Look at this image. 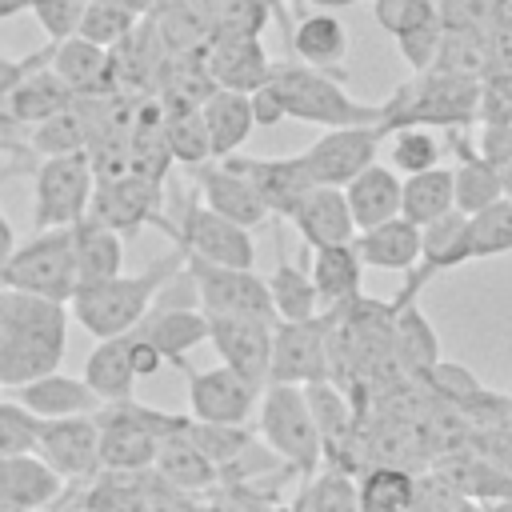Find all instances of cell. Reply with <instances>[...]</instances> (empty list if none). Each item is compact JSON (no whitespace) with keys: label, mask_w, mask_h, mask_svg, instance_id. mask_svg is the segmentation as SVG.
<instances>
[{"label":"cell","mask_w":512,"mask_h":512,"mask_svg":"<svg viewBox=\"0 0 512 512\" xmlns=\"http://www.w3.org/2000/svg\"><path fill=\"white\" fill-rule=\"evenodd\" d=\"M68 304L48 300L36 292H20L4 284L0 304V384L4 392L12 384L36 380L44 372H56L68 348Z\"/></svg>","instance_id":"obj_1"},{"label":"cell","mask_w":512,"mask_h":512,"mask_svg":"<svg viewBox=\"0 0 512 512\" xmlns=\"http://www.w3.org/2000/svg\"><path fill=\"white\" fill-rule=\"evenodd\" d=\"M184 264V248L176 244L168 256L152 260L144 272H116V276H104V280H88V284H76V292L68 296V312L72 320L88 332V336H120V332H132L144 312L152 308L160 284Z\"/></svg>","instance_id":"obj_2"},{"label":"cell","mask_w":512,"mask_h":512,"mask_svg":"<svg viewBox=\"0 0 512 512\" xmlns=\"http://www.w3.org/2000/svg\"><path fill=\"white\" fill-rule=\"evenodd\" d=\"M484 108V84L472 76L456 72H416L412 84H404L388 104H384V128L400 124H428V128H468L476 124Z\"/></svg>","instance_id":"obj_3"},{"label":"cell","mask_w":512,"mask_h":512,"mask_svg":"<svg viewBox=\"0 0 512 512\" xmlns=\"http://www.w3.org/2000/svg\"><path fill=\"white\" fill-rule=\"evenodd\" d=\"M272 84L284 100L288 120H304L320 128L384 120V104H364L348 96L324 68H312V64H272Z\"/></svg>","instance_id":"obj_4"},{"label":"cell","mask_w":512,"mask_h":512,"mask_svg":"<svg viewBox=\"0 0 512 512\" xmlns=\"http://www.w3.org/2000/svg\"><path fill=\"white\" fill-rule=\"evenodd\" d=\"M256 428L264 436V448H272L288 472H316L324 460V440L312 420L304 384H264L260 404H256Z\"/></svg>","instance_id":"obj_5"},{"label":"cell","mask_w":512,"mask_h":512,"mask_svg":"<svg viewBox=\"0 0 512 512\" xmlns=\"http://www.w3.org/2000/svg\"><path fill=\"white\" fill-rule=\"evenodd\" d=\"M96 424H100V468L144 472L156 460L160 436L180 428L184 416L156 412L148 404H136V396H128V400L100 404L96 408Z\"/></svg>","instance_id":"obj_6"},{"label":"cell","mask_w":512,"mask_h":512,"mask_svg":"<svg viewBox=\"0 0 512 512\" xmlns=\"http://www.w3.org/2000/svg\"><path fill=\"white\" fill-rule=\"evenodd\" d=\"M96 168L88 148L64 156H40L32 176V228H68L88 216Z\"/></svg>","instance_id":"obj_7"},{"label":"cell","mask_w":512,"mask_h":512,"mask_svg":"<svg viewBox=\"0 0 512 512\" xmlns=\"http://www.w3.org/2000/svg\"><path fill=\"white\" fill-rule=\"evenodd\" d=\"M0 280L20 292H36L48 300H64L76 292V252H72V228H36L32 240L16 244L8 256Z\"/></svg>","instance_id":"obj_8"},{"label":"cell","mask_w":512,"mask_h":512,"mask_svg":"<svg viewBox=\"0 0 512 512\" xmlns=\"http://www.w3.org/2000/svg\"><path fill=\"white\" fill-rule=\"evenodd\" d=\"M332 336L336 308H320L308 320H276L272 324V368L268 384H308L332 376Z\"/></svg>","instance_id":"obj_9"},{"label":"cell","mask_w":512,"mask_h":512,"mask_svg":"<svg viewBox=\"0 0 512 512\" xmlns=\"http://www.w3.org/2000/svg\"><path fill=\"white\" fill-rule=\"evenodd\" d=\"M172 244H180L188 256L212 260V264H236V268H256V244H252V228L220 216L216 208H208L204 200H188L180 212V224L164 220L160 224Z\"/></svg>","instance_id":"obj_10"},{"label":"cell","mask_w":512,"mask_h":512,"mask_svg":"<svg viewBox=\"0 0 512 512\" xmlns=\"http://www.w3.org/2000/svg\"><path fill=\"white\" fill-rule=\"evenodd\" d=\"M388 140L384 124H340L320 132L304 152V168L312 172L316 184H336L344 188L360 168H368L372 160H380V148Z\"/></svg>","instance_id":"obj_11"},{"label":"cell","mask_w":512,"mask_h":512,"mask_svg":"<svg viewBox=\"0 0 512 512\" xmlns=\"http://www.w3.org/2000/svg\"><path fill=\"white\" fill-rule=\"evenodd\" d=\"M184 268L196 280V296L204 312H248V316H268L272 312V296H268V276H260L256 268H236V264H212L200 256L184 252Z\"/></svg>","instance_id":"obj_12"},{"label":"cell","mask_w":512,"mask_h":512,"mask_svg":"<svg viewBox=\"0 0 512 512\" xmlns=\"http://www.w3.org/2000/svg\"><path fill=\"white\" fill-rule=\"evenodd\" d=\"M36 456L48 460L68 484L92 480L100 472V424H96V412L40 420Z\"/></svg>","instance_id":"obj_13"},{"label":"cell","mask_w":512,"mask_h":512,"mask_svg":"<svg viewBox=\"0 0 512 512\" xmlns=\"http://www.w3.org/2000/svg\"><path fill=\"white\" fill-rule=\"evenodd\" d=\"M272 324L276 320L248 312H208V340L220 352V364L264 388L272 368Z\"/></svg>","instance_id":"obj_14"},{"label":"cell","mask_w":512,"mask_h":512,"mask_svg":"<svg viewBox=\"0 0 512 512\" xmlns=\"http://www.w3.org/2000/svg\"><path fill=\"white\" fill-rule=\"evenodd\" d=\"M160 180H148L140 172H120V176H100L96 188H92V204L88 212L96 220H104L108 228H116L120 236H136L144 224H156L164 220L160 212Z\"/></svg>","instance_id":"obj_15"},{"label":"cell","mask_w":512,"mask_h":512,"mask_svg":"<svg viewBox=\"0 0 512 512\" xmlns=\"http://www.w3.org/2000/svg\"><path fill=\"white\" fill-rule=\"evenodd\" d=\"M260 384L240 376L228 364L216 368H188V408L196 420H216V424H248L256 404H260Z\"/></svg>","instance_id":"obj_16"},{"label":"cell","mask_w":512,"mask_h":512,"mask_svg":"<svg viewBox=\"0 0 512 512\" xmlns=\"http://www.w3.org/2000/svg\"><path fill=\"white\" fill-rule=\"evenodd\" d=\"M192 180H196V192H200V200L208 208H216L220 216H228V220H236L244 228H260L272 216V208L264 204V196L256 192V184L240 168H232L224 160L196 164L192 168Z\"/></svg>","instance_id":"obj_17"},{"label":"cell","mask_w":512,"mask_h":512,"mask_svg":"<svg viewBox=\"0 0 512 512\" xmlns=\"http://www.w3.org/2000/svg\"><path fill=\"white\" fill-rule=\"evenodd\" d=\"M224 164L240 168L256 184V192L264 196L272 216H284V220L304 200V192L316 184L300 156H240V152H232V156H224Z\"/></svg>","instance_id":"obj_18"},{"label":"cell","mask_w":512,"mask_h":512,"mask_svg":"<svg viewBox=\"0 0 512 512\" xmlns=\"http://www.w3.org/2000/svg\"><path fill=\"white\" fill-rule=\"evenodd\" d=\"M204 68L216 88L256 92L272 76V60L260 36H212L204 44Z\"/></svg>","instance_id":"obj_19"},{"label":"cell","mask_w":512,"mask_h":512,"mask_svg":"<svg viewBox=\"0 0 512 512\" xmlns=\"http://www.w3.org/2000/svg\"><path fill=\"white\" fill-rule=\"evenodd\" d=\"M288 220L296 224V232H300V240H304L308 248L356 240V220H352L348 196H344V188H336V184H312V188L304 192V200L292 208Z\"/></svg>","instance_id":"obj_20"},{"label":"cell","mask_w":512,"mask_h":512,"mask_svg":"<svg viewBox=\"0 0 512 512\" xmlns=\"http://www.w3.org/2000/svg\"><path fill=\"white\" fill-rule=\"evenodd\" d=\"M64 476L40 460L36 452H12L0 456V512H20V508H44L60 500Z\"/></svg>","instance_id":"obj_21"},{"label":"cell","mask_w":512,"mask_h":512,"mask_svg":"<svg viewBox=\"0 0 512 512\" xmlns=\"http://www.w3.org/2000/svg\"><path fill=\"white\" fill-rule=\"evenodd\" d=\"M48 64L64 76V84L76 92V96H104V92H116L112 84V48L72 32L64 40H52L48 44Z\"/></svg>","instance_id":"obj_22"},{"label":"cell","mask_w":512,"mask_h":512,"mask_svg":"<svg viewBox=\"0 0 512 512\" xmlns=\"http://www.w3.org/2000/svg\"><path fill=\"white\" fill-rule=\"evenodd\" d=\"M8 396H16L24 408H32L40 420L48 416H80V412H96L104 400L96 396V388L84 380V376H64L60 368L56 372H44L36 380H24V384H12Z\"/></svg>","instance_id":"obj_23"},{"label":"cell","mask_w":512,"mask_h":512,"mask_svg":"<svg viewBox=\"0 0 512 512\" xmlns=\"http://www.w3.org/2000/svg\"><path fill=\"white\" fill-rule=\"evenodd\" d=\"M76 100V92L64 84V76L48 64V52L12 84L8 92V104H4V116L16 120V124H40L48 120L52 112L68 108Z\"/></svg>","instance_id":"obj_24"},{"label":"cell","mask_w":512,"mask_h":512,"mask_svg":"<svg viewBox=\"0 0 512 512\" xmlns=\"http://www.w3.org/2000/svg\"><path fill=\"white\" fill-rule=\"evenodd\" d=\"M136 332L160 348L164 364L188 368V352L208 340V312L200 304H192V308H156L152 304L144 312V320L136 324Z\"/></svg>","instance_id":"obj_25"},{"label":"cell","mask_w":512,"mask_h":512,"mask_svg":"<svg viewBox=\"0 0 512 512\" xmlns=\"http://www.w3.org/2000/svg\"><path fill=\"white\" fill-rule=\"evenodd\" d=\"M184 420H188V416H184ZM152 468H156V476H160L164 484H172V488L184 492V496L220 484V468H216V464L204 456V448L184 432V424L160 436V448H156Z\"/></svg>","instance_id":"obj_26"},{"label":"cell","mask_w":512,"mask_h":512,"mask_svg":"<svg viewBox=\"0 0 512 512\" xmlns=\"http://www.w3.org/2000/svg\"><path fill=\"white\" fill-rule=\"evenodd\" d=\"M352 244L364 260V268L408 272L420 260V224H412L408 216H388L372 228H360Z\"/></svg>","instance_id":"obj_27"},{"label":"cell","mask_w":512,"mask_h":512,"mask_svg":"<svg viewBox=\"0 0 512 512\" xmlns=\"http://www.w3.org/2000/svg\"><path fill=\"white\" fill-rule=\"evenodd\" d=\"M388 348H392L396 368H400L408 380H424V372L440 360V336H436V328L428 324V316L416 308V300L392 308Z\"/></svg>","instance_id":"obj_28"},{"label":"cell","mask_w":512,"mask_h":512,"mask_svg":"<svg viewBox=\"0 0 512 512\" xmlns=\"http://www.w3.org/2000/svg\"><path fill=\"white\" fill-rule=\"evenodd\" d=\"M400 188H404V180L396 176L392 164L372 160L368 168H360V172L344 184V196H348L356 232H360V228H372V224H380V220H388V216H400Z\"/></svg>","instance_id":"obj_29"},{"label":"cell","mask_w":512,"mask_h":512,"mask_svg":"<svg viewBox=\"0 0 512 512\" xmlns=\"http://www.w3.org/2000/svg\"><path fill=\"white\" fill-rule=\"evenodd\" d=\"M200 112H204V124H208L212 160H224V156L240 152L244 140L256 128L252 100H248V92H236V88H212L208 100L200 104Z\"/></svg>","instance_id":"obj_30"},{"label":"cell","mask_w":512,"mask_h":512,"mask_svg":"<svg viewBox=\"0 0 512 512\" xmlns=\"http://www.w3.org/2000/svg\"><path fill=\"white\" fill-rule=\"evenodd\" d=\"M68 228H72V252H76V276H80V284L124 272V236L116 228H108L92 212L80 216Z\"/></svg>","instance_id":"obj_31"},{"label":"cell","mask_w":512,"mask_h":512,"mask_svg":"<svg viewBox=\"0 0 512 512\" xmlns=\"http://www.w3.org/2000/svg\"><path fill=\"white\" fill-rule=\"evenodd\" d=\"M360 272H364V260L352 240L312 248V284L320 292V308H344L348 300H356Z\"/></svg>","instance_id":"obj_32"},{"label":"cell","mask_w":512,"mask_h":512,"mask_svg":"<svg viewBox=\"0 0 512 512\" xmlns=\"http://www.w3.org/2000/svg\"><path fill=\"white\" fill-rule=\"evenodd\" d=\"M84 380L96 388V396L104 404L112 400H128L136 392V364H132V344H128V332L120 336H100L96 348L88 352L84 360Z\"/></svg>","instance_id":"obj_33"},{"label":"cell","mask_w":512,"mask_h":512,"mask_svg":"<svg viewBox=\"0 0 512 512\" xmlns=\"http://www.w3.org/2000/svg\"><path fill=\"white\" fill-rule=\"evenodd\" d=\"M452 152H456V164H452V200H456L460 212L472 216V212H480V208H488L492 200L504 196L500 176H496L492 160L480 156V148H472L464 136H456L452 140Z\"/></svg>","instance_id":"obj_34"},{"label":"cell","mask_w":512,"mask_h":512,"mask_svg":"<svg viewBox=\"0 0 512 512\" xmlns=\"http://www.w3.org/2000/svg\"><path fill=\"white\" fill-rule=\"evenodd\" d=\"M356 508L360 512H408L416 508V472L404 464L380 460L356 476Z\"/></svg>","instance_id":"obj_35"},{"label":"cell","mask_w":512,"mask_h":512,"mask_svg":"<svg viewBox=\"0 0 512 512\" xmlns=\"http://www.w3.org/2000/svg\"><path fill=\"white\" fill-rule=\"evenodd\" d=\"M292 52L312 68H340L348 60V28L332 12H312L292 28Z\"/></svg>","instance_id":"obj_36"},{"label":"cell","mask_w":512,"mask_h":512,"mask_svg":"<svg viewBox=\"0 0 512 512\" xmlns=\"http://www.w3.org/2000/svg\"><path fill=\"white\" fill-rule=\"evenodd\" d=\"M456 200H452V168L444 164H432V168H420L412 176H404V188H400V216H408L412 224H428L444 212H452Z\"/></svg>","instance_id":"obj_37"},{"label":"cell","mask_w":512,"mask_h":512,"mask_svg":"<svg viewBox=\"0 0 512 512\" xmlns=\"http://www.w3.org/2000/svg\"><path fill=\"white\" fill-rule=\"evenodd\" d=\"M304 396H308L312 420H316V428H320L324 456H332V452L352 436V404H348V396L332 384V376L308 380V384H304Z\"/></svg>","instance_id":"obj_38"},{"label":"cell","mask_w":512,"mask_h":512,"mask_svg":"<svg viewBox=\"0 0 512 512\" xmlns=\"http://www.w3.org/2000/svg\"><path fill=\"white\" fill-rule=\"evenodd\" d=\"M28 148H32L36 156H64V152H80V148H88V112H84L80 96H76L68 108L52 112L48 120L32 124Z\"/></svg>","instance_id":"obj_39"},{"label":"cell","mask_w":512,"mask_h":512,"mask_svg":"<svg viewBox=\"0 0 512 512\" xmlns=\"http://www.w3.org/2000/svg\"><path fill=\"white\" fill-rule=\"evenodd\" d=\"M464 240H468V260H492L512 252V196H500L488 208L472 212Z\"/></svg>","instance_id":"obj_40"},{"label":"cell","mask_w":512,"mask_h":512,"mask_svg":"<svg viewBox=\"0 0 512 512\" xmlns=\"http://www.w3.org/2000/svg\"><path fill=\"white\" fill-rule=\"evenodd\" d=\"M268 296L276 320H308L320 312V292L312 284V272H304L300 264H276V272L268 276Z\"/></svg>","instance_id":"obj_41"},{"label":"cell","mask_w":512,"mask_h":512,"mask_svg":"<svg viewBox=\"0 0 512 512\" xmlns=\"http://www.w3.org/2000/svg\"><path fill=\"white\" fill-rule=\"evenodd\" d=\"M164 136L172 148V160L196 168L204 160H212V144H208V124L200 104H180V108H164Z\"/></svg>","instance_id":"obj_42"},{"label":"cell","mask_w":512,"mask_h":512,"mask_svg":"<svg viewBox=\"0 0 512 512\" xmlns=\"http://www.w3.org/2000/svg\"><path fill=\"white\" fill-rule=\"evenodd\" d=\"M292 504L308 508V512H352L356 508V484L340 464L316 468V472L304 476V488Z\"/></svg>","instance_id":"obj_43"},{"label":"cell","mask_w":512,"mask_h":512,"mask_svg":"<svg viewBox=\"0 0 512 512\" xmlns=\"http://www.w3.org/2000/svg\"><path fill=\"white\" fill-rule=\"evenodd\" d=\"M440 156H444V148H440L436 132H428V124H400L388 132V164L400 176L432 168V164H440Z\"/></svg>","instance_id":"obj_44"},{"label":"cell","mask_w":512,"mask_h":512,"mask_svg":"<svg viewBox=\"0 0 512 512\" xmlns=\"http://www.w3.org/2000/svg\"><path fill=\"white\" fill-rule=\"evenodd\" d=\"M140 20H144V12H136L128 0H88L76 32L104 44V48H116Z\"/></svg>","instance_id":"obj_45"},{"label":"cell","mask_w":512,"mask_h":512,"mask_svg":"<svg viewBox=\"0 0 512 512\" xmlns=\"http://www.w3.org/2000/svg\"><path fill=\"white\" fill-rule=\"evenodd\" d=\"M440 404H448V408H456V412H468L480 396H484V384L464 368V364H456V360H436L428 372H424V380H420Z\"/></svg>","instance_id":"obj_46"},{"label":"cell","mask_w":512,"mask_h":512,"mask_svg":"<svg viewBox=\"0 0 512 512\" xmlns=\"http://www.w3.org/2000/svg\"><path fill=\"white\" fill-rule=\"evenodd\" d=\"M184 432L204 448V456H208L216 468H228V464L256 440L248 424H216V420H196V416L184 420Z\"/></svg>","instance_id":"obj_47"},{"label":"cell","mask_w":512,"mask_h":512,"mask_svg":"<svg viewBox=\"0 0 512 512\" xmlns=\"http://www.w3.org/2000/svg\"><path fill=\"white\" fill-rule=\"evenodd\" d=\"M212 36H260L272 20L268 0H208Z\"/></svg>","instance_id":"obj_48"},{"label":"cell","mask_w":512,"mask_h":512,"mask_svg":"<svg viewBox=\"0 0 512 512\" xmlns=\"http://www.w3.org/2000/svg\"><path fill=\"white\" fill-rule=\"evenodd\" d=\"M36 432H40V416L24 408L16 396H0V456L36 452Z\"/></svg>","instance_id":"obj_49"},{"label":"cell","mask_w":512,"mask_h":512,"mask_svg":"<svg viewBox=\"0 0 512 512\" xmlns=\"http://www.w3.org/2000/svg\"><path fill=\"white\" fill-rule=\"evenodd\" d=\"M440 40H444V20L436 16V20H424V24L408 28V32H400L396 48L412 64V72H428L436 64V56H440Z\"/></svg>","instance_id":"obj_50"},{"label":"cell","mask_w":512,"mask_h":512,"mask_svg":"<svg viewBox=\"0 0 512 512\" xmlns=\"http://www.w3.org/2000/svg\"><path fill=\"white\" fill-rule=\"evenodd\" d=\"M372 12H376V24L384 32H392V36L440 16L436 0H372Z\"/></svg>","instance_id":"obj_51"},{"label":"cell","mask_w":512,"mask_h":512,"mask_svg":"<svg viewBox=\"0 0 512 512\" xmlns=\"http://www.w3.org/2000/svg\"><path fill=\"white\" fill-rule=\"evenodd\" d=\"M84 8H88V0H32L28 12L36 16V24L44 28V36L52 44V40H64V36H72L80 28Z\"/></svg>","instance_id":"obj_52"},{"label":"cell","mask_w":512,"mask_h":512,"mask_svg":"<svg viewBox=\"0 0 512 512\" xmlns=\"http://www.w3.org/2000/svg\"><path fill=\"white\" fill-rule=\"evenodd\" d=\"M472 504L452 480L444 476H416V508H464Z\"/></svg>","instance_id":"obj_53"},{"label":"cell","mask_w":512,"mask_h":512,"mask_svg":"<svg viewBox=\"0 0 512 512\" xmlns=\"http://www.w3.org/2000/svg\"><path fill=\"white\" fill-rule=\"evenodd\" d=\"M248 100H252V120H256V128H276L280 120H288L284 100H280V92H276L272 76H268L256 92H248Z\"/></svg>","instance_id":"obj_54"},{"label":"cell","mask_w":512,"mask_h":512,"mask_svg":"<svg viewBox=\"0 0 512 512\" xmlns=\"http://www.w3.org/2000/svg\"><path fill=\"white\" fill-rule=\"evenodd\" d=\"M40 56H44V52H36V56H28V60H4V56H0V116H4V104H8L12 84H16V80H20V76L40 60ZM4 120H8V116H4Z\"/></svg>","instance_id":"obj_55"},{"label":"cell","mask_w":512,"mask_h":512,"mask_svg":"<svg viewBox=\"0 0 512 512\" xmlns=\"http://www.w3.org/2000/svg\"><path fill=\"white\" fill-rule=\"evenodd\" d=\"M4 180V176H0ZM16 252V232H12V220L4 216V208H0V272H4V264H8V256Z\"/></svg>","instance_id":"obj_56"},{"label":"cell","mask_w":512,"mask_h":512,"mask_svg":"<svg viewBox=\"0 0 512 512\" xmlns=\"http://www.w3.org/2000/svg\"><path fill=\"white\" fill-rule=\"evenodd\" d=\"M492 168H496V176H500L504 196H512V152H504L500 160H492Z\"/></svg>","instance_id":"obj_57"},{"label":"cell","mask_w":512,"mask_h":512,"mask_svg":"<svg viewBox=\"0 0 512 512\" xmlns=\"http://www.w3.org/2000/svg\"><path fill=\"white\" fill-rule=\"evenodd\" d=\"M28 8H32V0H0V20L20 16V12H28Z\"/></svg>","instance_id":"obj_58"},{"label":"cell","mask_w":512,"mask_h":512,"mask_svg":"<svg viewBox=\"0 0 512 512\" xmlns=\"http://www.w3.org/2000/svg\"><path fill=\"white\" fill-rule=\"evenodd\" d=\"M268 8H272V16L284 24V36H288V12H284V0H268Z\"/></svg>","instance_id":"obj_59"},{"label":"cell","mask_w":512,"mask_h":512,"mask_svg":"<svg viewBox=\"0 0 512 512\" xmlns=\"http://www.w3.org/2000/svg\"><path fill=\"white\" fill-rule=\"evenodd\" d=\"M160 4H184V0H156V8H160Z\"/></svg>","instance_id":"obj_60"},{"label":"cell","mask_w":512,"mask_h":512,"mask_svg":"<svg viewBox=\"0 0 512 512\" xmlns=\"http://www.w3.org/2000/svg\"><path fill=\"white\" fill-rule=\"evenodd\" d=\"M0 304H4V280H0Z\"/></svg>","instance_id":"obj_61"},{"label":"cell","mask_w":512,"mask_h":512,"mask_svg":"<svg viewBox=\"0 0 512 512\" xmlns=\"http://www.w3.org/2000/svg\"><path fill=\"white\" fill-rule=\"evenodd\" d=\"M0 396H4V384H0Z\"/></svg>","instance_id":"obj_62"}]
</instances>
